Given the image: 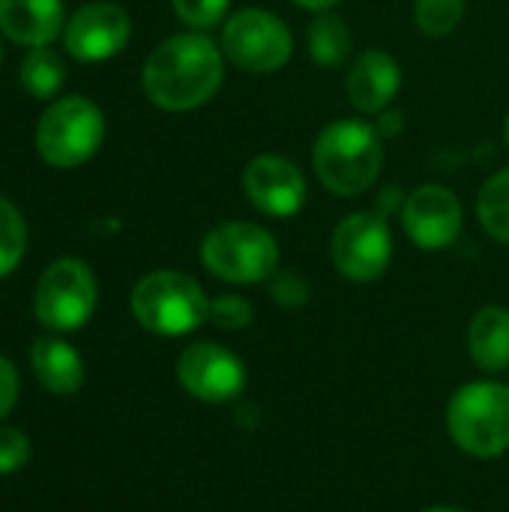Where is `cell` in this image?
<instances>
[{"label":"cell","instance_id":"5bb4252c","mask_svg":"<svg viewBox=\"0 0 509 512\" xmlns=\"http://www.w3.org/2000/svg\"><path fill=\"white\" fill-rule=\"evenodd\" d=\"M402 90V69L381 48L363 51L348 72V99L360 114H381Z\"/></svg>","mask_w":509,"mask_h":512},{"label":"cell","instance_id":"9a60e30c","mask_svg":"<svg viewBox=\"0 0 509 512\" xmlns=\"http://www.w3.org/2000/svg\"><path fill=\"white\" fill-rule=\"evenodd\" d=\"M0 30L27 48H45L63 33V0H0Z\"/></svg>","mask_w":509,"mask_h":512},{"label":"cell","instance_id":"8992f818","mask_svg":"<svg viewBox=\"0 0 509 512\" xmlns=\"http://www.w3.org/2000/svg\"><path fill=\"white\" fill-rule=\"evenodd\" d=\"M105 117L87 96H63L45 108L36 126V153L51 168H78L99 153Z\"/></svg>","mask_w":509,"mask_h":512},{"label":"cell","instance_id":"52a82bcc","mask_svg":"<svg viewBox=\"0 0 509 512\" xmlns=\"http://www.w3.org/2000/svg\"><path fill=\"white\" fill-rule=\"evenodd\" d=\"M222 54L243 72L270 75L288 66L294 36L276 12L246 6L222 24Z\"/></svg>","mask_w":509,"mask_h":512},{"label":"cell","instance_id":"ac0fdd59","mask_svg":"<svg viewBox=\"0 0 509 512\" xmlns=\"http://www.w3.org/2000/svg\"><path fill=\"white\" fill-rule=\"evenodd\" d=\"M306 48H309V57L321 69L345 66L351 51H354V36H351L348 21L336 12H318V18L309 24Z\"/></svg>","mask_w":509,"mask_h":512},{"label":"cell","instance_id":"6da1fadb","mask_svg":"<svg viewBox=\"0 0 509 512\" xmlns=\"http://www.w3.org/2000/svg\"><path fill=\"white\" fill-rule=\"evenodd\" d=\"M225 81V54L207 33L189 30L159 42L141 69L147 99L162 111H195Z\"/></svg>","mask_w":509,"mask_h":512},{"label":"cell","instance_id":"2e32d148","mask_svg":"<svg viewBox=\"0 0 509 512\" xmlns=\"http://www.w3.org/2000/svg\"><path fill=\"white\" fill-rule=\"evenodd\" d=\"M30 366L36 381L54 396H72L84 384V360L63 339L54 336L36 339L30 348Z\"/></svg>","mask_w":509,"mask_h":512},{"label":"cell","instance_id":"ba28073f","mask_svg":"<svg viewBox=\"0 0 509 512\" xmlns=\"http://www.w3.org/2000/svg\"><path fill=\"white\" fill-rule=\"evenodd\" d=\"M96 297L99 288L93 270L78 258H57L39 276L33 312L42 327L54 333H72L90 321Z\"/></svg>","mask_w":509,"mask_h":512},{"label":"cell","instance_id":"d4e9b609","mask_svg":"<svg viewBox=\"0 0 509 512\" xmlns=\"http://www.w3.org/2000/svg\"><path fill=\"white\" fill-rule=\"evenodd\" d=\"M267 282H270L273 303L282 306V309H303L309 303V297H312L309 282L294 270H276Z\"/></svg>","mask_w":509,"mask_h":512},{"label":"cell","instance_id":"83f0119b","mask_svg":"<svg viewBox=\"0 0 509 512\" xmlns=\"http://www.w3.org/2000/svg\"><path fill=\"white\" fill-rule=\"evenodd\" d=\"M378 132L384 135V138H393V135H399L402 132V111H396V108H384L381 114H378Z\"/></svg>","mask_w":509,"mask_h":512},{"label":"cell","instance_id":"e0dca14e","mask_svg":"<svg viewBox=\"0 0 509 512\" xmlns=\"http://www.w3.org/2000/svg\"><path fill=\"white\" fill-rule=\"evenodd\" d=\"M468 348L483 372H504L509 366V309L483 306L468 327Z\"/></svg>","mask_w":509,"mask_h":512},{"label":"cell","instance_id":"8fae6325","mask_svg":"<svg viewBox=\"0 0 509 512\" xmlns=\"http://www.w3.org/2000/svg\"><path fill=\"white\" fill-rule=\"evenodd\" d=\"M243 192L258 213L291 219L306 207L309 183L297 162L276 153H261L243 168Z\"/></svg>","mask_w":509,"mask_h":512},{"label":"cell","instance_id":"7402d4cb","mask_svg":"<svg viewBox=\"0 0 509 512\" xmlns=\"http://www.w3.org/2000/svg\"><path fill=\"white\" fill-rule=\"evenodd\" d=\"M465 18V0H414V21L426 36H447Z\"/></svg>","mask_w":509,"mask_h":512},{"label":"cell","instance_id":"3957f363","mask_svg":"<svg viewBox=\"0 0 509 512\" xmlns=\"http://www.w3.org/2000/svg\"><path fill=\"white\" fill-rule=\"evenodd\" d=\"M450 438L477 459H495L509 450V387L498 381H471L447 405Z\"/></svg>","mask_w":509,"mask_h":512},{"label":"cell","instance_id":"44dd1931","mask_svg":"<svg viewBox=\"0 0 509 512\" xmlns=\"http://www.w3.org/2000/svg\"><path fill=\"white\" fill-rule=\"evenodd\" d=\"M27 249V225L21 210L0 195V279L9 276Z\"/></svg>","mask_w":509,"mask_h":512},{"label":"cell","instance_id":"5b68a950","mask_svg":"<svg viewBox=\"0 0 509 512\" xmlns=\"http://www.w3.org/2000/svg\"><path fill=\"white\" fill-rule=\"evenodd\" d=\"M201 261L222 282L258 285L279 270V243L267 228L231 219L207 231L201 240Z\"/></svg>","mask_w":509,"mask_h":512},{"label":"cell","instance_id":"484cf974","mask_svg":"<svg viewBox=\"0 0 509 512\" xmlns=\"http://www.w3.org/2000/svg\"><path fill=\"white\" fill-rule=\"evenodd\" d=\"M30 462V441L12 426H0V477L21 471Z\"/></svg>","mask_w":509,"mask_h":512},{"label":"cell","instance_id":"f1b7e54d","mask_svg":"<svg viewBox=\"0 0 509 512\" xmlns=\"http://www.w3.org/2000/svg\"><path fill=\"white\" fill-rule=\"evenodd\" d=\"M291 3L309 12H333V6H339V0H291Z\"/></svg>","mask_w":509,"mask_h":512},{"label":"cell","instance_id":"4fadbf2b","mask_svg":"<svg viewBox=\"0 0 509 512\" xmlns=\"http://www.w3.org/2000/svg\"><path fill=\"white\" fill-rule=\"evenodd\" d=\"M132 36V18L111 0L81 6L63 30L66 51L81 63H102L117 57Z\"/></svg>","mask_w":509,"mask_h":512},{"label":"cell","instance_id":"f546056e","mask_svg":"<svg viewBox=\"0 0 509 512\" xmlns=\"http://www.w3.org/2000/svg\"><path fill=\"white\" fill-rule=\"evenodd\" d=\"M423 512H462V510H456V507H429V510H423Z\"/></svg>","mask_w":509,"mask_h":512},{"label":"cell","instance_id":"9c48e42d","mask_svg":"<svg viewBox=\"0 0 509 512\" xmlns=\"http://www.w3.org/2000/svg\"><path fill=\"white\" fill-rule=\"evenodd\" d=\"M336 270L351 282H375L387 273L393 258V231L378 210L345 216L330 240Z\"/></svg>","mask_w":509,"mask_h":512},{"label":"cell","instance_id":"cb8c5ba5","mask_svg":"<svg viewBox=\"0 0 509 512\" xmlns=\"http://www.w3.org/2000/svg\"><path fill=\"white\" fill-rule=\"evenodd\" d=\"M177 18L189 27V30H210L216 24L225 21L231 0H171Z\"/></svg>","mask_w":509,"mask_h":512},{"label":"cell","instance_id":"4316f807","mask_svg":"<svg viewBox=\"0 0 509 512\" xmlns=\"http://www.w3.org/2000/svg\"><path fill=\"white\" fill-rule=\"evenodd\" d=\"M18 387H21V381H18L15 366H12L6 357H0V420H6L9 411L15 408V402H18Z\"/></svg>","mask_w":509,"mask_h":512},{"label":"cell","instance_id":"d6986e66","mask_svg":"<svg viewBox=\"0 0 509 512\" xmlns=\"http://www.w3.org/2000/svg\"><path fill=\"white\" fill-rule=\"evenodd\" d=\"M18 78H21V87L33 99H51L63 87L66 69H63V60L45 45V48H30L24 54V60L18 66Z\"/></svg>","mask_w":509,"mask_h":512},{"label":"cell","instance_id":"30bf717a","mask_svg":"<svg viewBox=\"0 0 509 512\" xmlns=\"http://www.w3.org/2000/svg\"><path fill=\"white\" fill-rule=\"evenodd\" d=\"M399 216L405 234L414 240V246L426 252L450 249L465 228V210L459 195L441 183H423L408 192Z\"/></svg>","mask_w":509,"mask_h":512},{"label":"cell","instance_id":"7c38bea8","mask_svg":"<svg viewBox=\"0 0 509 512\" xmlns=\"http://www.w3.org/2000/svg\"><path fill=\"white\" fill-rule=\"evenodd\" d=\"M177 381L189 396L219 405L243 393L246 366L234 351L216 342H195L177 360Z\"/></svg>","mask_w":509,"mask_h":512},{"label":"cell","instance_id":"4dcf8cb0","mask_svg":"<svg viewBox=\"0 0 509 512\" xmlns=\"http://www.w3.org/2000/svg\"><path fill=\"white\" fill-rule=\"evenodd\" d=\"M504 138H507V144H509V114H507V123H504Z\"/></svg>","mask_w":509,"mask_h":512},{"label":"cell","instance_id":"277c9868","mask_svg":"<svg viewBox=\"0 0 509 512\" xmlns=\"http://www.w3.org/2000/svg\"><path fill=\"white\" fill-rule=\"evenodd\" d=\"M129 306L147 333L186 336L207 321L210 297L192 276L177 270H156L132 288Z\"/></svg>","mask_w":509,"mask_h":512},{"label":"cell","instance_id":"7a4b0ae2","mask_svg":"<svg viewBox=\"0 0 509 512\" xmlns=\"http://www.w3.org/2000/svg\"><path fill=\"white\" fill-rule=\"evenodd\" d=\"M312 165L321 186L339 198L369 192L384 168V135L375 123L342 117L321 129L312 147Z\"/></svg>","mask_w":509,"mask_h":512},{"label":"cell","instance_id":"603a6c76","mask_svg":"<svg viewBox=\"0 0 509 512\" xmlns=\"http://www.w3.org/2000/svg\"><path fill=\"white\" fill-rule=\"evenodd\" d=\"M252 318H255V309L240 294H219L210 300V309H207V321L219 330H246Z\"/></svg>","mask_w":509,"mask_h":512},{"label":"cell","instance_id":"ffe728a7","mask_svg":"<svg viewBox=\"0 0 509 512\" xmlns=\"http://www.w3.org/2000/svg\"><path fill=\"white\" fill-rule=\"evenodd\" d=\"M477 219L492 240L509 246V165L483 183L477 195Z\"/></svg>","mask_w":509,"mask_h":512},{"label":"cell","instance_id":"1f68e13d","mask_svg":"<svg viewBox=\"0 0 509 512\" xmlns=\"http://www.w3.org/2000/svg\"><path fill=\"white\" fill-rule=\"evenodd\" d=\"M0 60H3V48H0Z\"/></svg>","mask_w":509,"mask_h":512}]
</instances>
